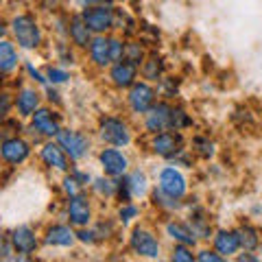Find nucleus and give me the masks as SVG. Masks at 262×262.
Listing matches in <instances>:
<instances>
[{
    "instance_id": "21",
    "label": "nucleus",
    "mask_w": 262,
    "mask_h": 262,
    "mask_svg": "<svg viewBox=\"0 0 262 262\" xmlns=\"http://www.w3.org/2000/svg\"><path fill=\"white\" fill-rule=\"evenodd\" d=\"M166 234L175 243L190 245V247H194L196 241H199V238H196V234L192 232L190 223H184V221H168V223H166Z\"/></svg>"
},
{
    "instance_id": "19",
    "label": "nucleus",
    "mask_w": 262,
    "mask_h": 262,
    "mask_svg": "<svg viewBox=\"0 0 262 262\" xmlns=\"http://www.w3.org/2000/svg\"><path fill=\"white\" fill-rule=\"evenodd\" d=\"M68 37H70V42L75 44L77 48H88L90 42H92L94 33L90 31L85 20L81 18V13L79 15H72V18L68 20Z\"/></svg>"
},
{
    "instance_id": "23",
    "label": "nucleus",
    "mask_w": 262,
    "mask_h": 262,
    "mask_svg": "<svg viewBox=\"0 0 262 262\" xmlns=\"http://www.w3.org/2000/svg\"><path fill=\"white\" fill-rule=\"evenodd\" d=\"M238 238H241V249H243V251H258L262 232H260L258 225L243 223V225L238 227Z\"/></svg>"
},
{
    "instance_id": "26",
    "label": "nucleus",
    "mask_w": 262,
    "mask_h": 262,
    "mask_svg": "<svg viewBox=\"0 0 262 262\" xmlns=\"http://www.w3.org/2000/svg\"><path fill=\"white\" fill-rule=\"evenodd\" d=\"M18 66V53L11 42H0V72H11Z\"/></svg>"
},
{
    "instance_id": "35",
    "label": "nucleus",
    "mask_w": 262,
    "mask_h": 262,
    "mask_svg": "<svg viewBox=\"0 0 262 262\" xmlns=\"http://www.w3.org/2000/svg\"><path fill=\"white\" fill-rule=\"evenodd\" d=\"M170 258H173L175 262H192V260H196L190 245H182V243H175V249H173V256Z\"/></svg>"
},
{
    "instance_id": "44",
    "label": "nucleus",
    "mask_w": 262,
    "mask_h": 262,
    "mask_svg": "<svg viewBox=\"0 0 262 262\" xmlns=\"http://www.w3.org/2000/svg\"><path fill=\"white\" fill-rule=\"evenodd\" d=\"M70 175H72V177H75V179H77V182H79L81 186H88L90 182H92V177H90L88 173H83V170H77V168H75V170H72V173H70Z\"/></svg>"
},
{
    "instance_id": "5",
    "label": "nucleus",
    "mask_w": 262,
    "mask_h": 262,
    "mask_svg": "<svg viewBox=\"0 0 262 262\" xmlns=\"http://www.w3.org/2000/svg\"><path fill=\"white\" fill-rule=\"evenodd\" d=\"M129 247L136 256H140V258H160V251H162L158 236L146 227H136L134 232H131Z\"/></svg>"
},
{
    "instance_id": "34",
    "label": "nucleus",
    "mask_w": 262,
    "mask_h": 262,
    "mask_svg": "<svg viewBox=\"0 0 262 262\" xmlns=\"http://www.w3.org/2000/svg\"><path fill=\"white\" fill-rule=\"evenodd\" d=\"M140 216V210H138V206H134L131 201H127V203H122V206L118 208V221L122 225H129L134 219H138Z\"/></svg>"
},
{
    "instance_id": "46",
    "label": "nucleus",
    "mask_w": 262,
    "mask_h": 262,
    "mask_svg": "<svg viewBox=\"0 0 262 262\" xmlns=\"http://www.w3.org/2000/svg\"><path fill=\"white\" fill-rule=\"evenodd\" d=\"M79 3L83 5V7H92V5H101L103 0H79Z\"/></svg>"
},
{
    "instance_id": "10",
    "label": "nucleus",
    "mask_w": 262,
    "mask_h": 262,
    "mask_svg": "<svg viewBox=\"0 0 262 262\" xmlns=\"http://www.w3.org/2000/svg\"><path fill=\"white\" fill-rule=\"evenodd\" d=\"M31 125L44 138H57V134L61 131V118L57 116L53 110L48 107H37L35 114L31 116Z\"/></svg>"
},
{
    "instance_id": "6",
    "label": "nucleus",
    "mask_w": 262,
    "mask_h": 262,
    "mask_svg": "<svg viewBox=\"0 0 262 262\" xmlns=\"http://www.w3.org/2000/svg\"><path fill=\"white\" fill-rule=\"evenodd\" d=\"M57 142H59V146L66 151V155H68L70 160H83L88 151H90V140L88 136H83L81 131L77 129H61L59 134H57Z\"/></svg>"
},
{
    "instance_id": "45",
    "label": "nucleus",
    "mask_w": 262,
    "mask_h": 262,
    "mask_svg": "<svg viewBox=\"0 0 262 262\" xmlns=\"http://www.w3.org/2000/svg\"><path fill=\"white\" fill-rule=\"evenodd\" d=\"M238 260L241 262H245V260H247V262H258L262 258L260 256H253V251H243V253H238Z\"/></svg>"
},
{
    "instance_id": "42",
    "label": "nucleus",
    "mask_w": 262,
    "mask_h": 262,
    "mask_svg": "<svg viewBox=\"0 0 262 262\" xmlns=\"http://www.w3.org/2000/svg\"><path fill=\"white\" fill-rule=\"evenodd\" d=\"M94 229H96L98 238H101V241H103V238H110V234L114 232V225H112V223H110V221H107V223H98V225H96Z\"/></svg>"
},
{
    "instance_id": "2",
    "label": "nucleus",
    "mask_w": 262,
    "mask_h": 262,
    "mask_svg": "<svg viewBox=\"0 0 262 262\" xmlns=\"http://www.w3.org/2000/svg\"><path fill=\"white\" fill-rule=\"evenodd\" d=\"M81 18L85 20L90 31L94 35H105L107 31L114 29V20H116V7L110 0H103L101 5H92V7H83Z\"/></svg>"
},
{
    "instance_id": "3",
    "label": "nucleus",
    "mask_w": 262,
    "mask_h": 262,
    "mask_svg": "<svg viewBox=\"0 0 262 262\" xmlns=\"http://www.w3.org/2000/svg\"><path fill=\"white\" fill-rule=\"evenodd\" d=\"M98 136L110 146H127L131 144V129L122 118L118 116H103L98 122Z\"/></svg>"
},
{
    "instance_id": "12",
    "label": "nucleus",
    "mask_w": 262,
    "mask_h": 262,
    "mask_svg": "<svg viewBox=\"0 0 262 262\" xmlns=\"http://www.w3.org/2000/svg\"><path fill=\"white\" fill-rule=\"evenodd\" d=\"M138 72H140V68L127 59L114 61L110 66V81L120 90H129L138 81Z\"/></svg>"
},
{
    "instance_id": "43",
    "label": "nucleus",
    "mask_w": 262,
    "mask_h": 262,
    "mask_svg": "<svg viewBox=\"0 0 262 262\" xmlns=\"http://www.w3.org/2000/svg\"><path fill=\"white\" fill-rule=\"evenodd\" d=\"M9 107H11V98H9V94H0V120L7 116Z\"/></svg>"
},
{
    "instance_id": "15",
    "label": "nucleus",
    "mask_w": 262,
    "mask_h": 262,
    "mask_svg": "<svg viewBox=\"0 0 262 262\" xmlns=\"http://www.w3.org/2000/svg\"><path fill=\"white\" fill-rule=\"evenodd\" d=\"M212 245L223 258H232L241 251V238H238V229H219L212 236Z\"/></svg>"
},
{
    "instance_id": "29",
    "label": "nucleus",
    "mask_w": 262,
    "mask_h": 262,
    "mask_svg": "<svg viewBox=\"0 0 262 262\" xmlns=\"http://www.w3.org/2000/svg\"><path fill=\"white\" fill-rule=\"evenodd\" d=\"M151 201H153V206H158L162 210H179L182 208V199H175V196L166 194L164 190H160V188H155L151 192Z\"/></svg>"
},
{
    "instance_id": "41",
    "label": "nucleus",
    "mask_w": 262,
    "mask_h": 262,
    "mask_svg": "<svg viewBox=\"0 0 262 262\" xmlns=\"http://www.w3.org/2000/svg\"><path fill=\"white\" fill-rule=\"evenodd\" d=\"M27 72H29V75H31V79L33 81H35V83H39V85H48V79H46V72H39L37 68H35V66H33V63H27Z\"/></svg>"
},
{
    "instance_id": "1",
    "label": "nucleus",
    "mask_w": 262,
    "mask_h": 262,
    "mask_svg": "<svg viewBox=\"0 0 262 262\" xmlns=\"http://www.w3.org/2000/svg\"><path fill=\"white\" fill-rule=\"evenodd\" d=\"M11 31H13V37L24 51H35L42 44V27L39 22L35 20V15L31 13H22V15H15L13 22H11Z\"/></svg>"
},
{
    "instance_id": "11",
    "label": "nucleus",
    "mask_w": 262,
    "mask_h": 262,
    "mask_svg": "<svg viewBox=\"0 0 262 262\" xmlns=\"http://www.w3.org/2000/svg\"><path fill=\"white\" fill-rule=\"evenodd\" d=\"M66 214H68L70 225L75 227H88L90 221H92V208H90V201L85 194H75L68 196V206H66Z\"/></svg>"
},
{
    "instance_id": "47",
    "label": "nucleus",
    "mask_w": 262,
    "mask_h": 262,
    "mask_svg": "<svg viewBox=\"0 0 262 262\" xmlns=\"http://www.w3.org/2000/svg\"><path fill=\"white\" fill-rule=\"evenodd\" d=\"M258 253H260V258H262V238H260V245H258Z\"/></svg>"
},
{
    "instance_id": "27",
    "label": "nucleus",
    "mask_w": 262,
    "mask_h": 262,
    "mask_svg": "<svg viewBox=\"0 0 262 262\" xmlns=\"http://www.w3.org/2000/svg\"><path fill=\"white\" fill-rule=\"evenodd\" d=\"M192 127V118L184 107H173L170 105V116H168V129L170 131H186Z\"/></svg>"
},
{
    "instance_id": "32",
    "label": "nucleus",
    "mask_w": 262,
    "mask_h": 262,
    "mask_svg": "<svg viewBox=\"0 0 262 262\" xmlns=\"http://www.w3.org/2000/svg\"><path fill=\"white\" fill-rule=\"evenodd\" d=\"M92 188L96 194L101 196H116V182H112V177H101V179H92Z\"/></svg>"
},
{
    "instance_id": "33",
    "label": "nucleus",
    "mask_w": 262,
    "mask_h": 262,
    "mask_svg": "<svg viewBox=\"0 0 262 262\" xmlns=\"http://www.w3.org/2000/svg\"><path fill=\"white\" fill-rule=\"evenodd\" d=\"M46 79H48V83H53V85H61V83H68L70 81V72L66 68H59V66H48Z\"/></svg>"
},
{
    "instance_id": "22",
    "label": "nucleus",
    "mask_w": 262,
    "mask_h": 262,
    "mask_svg": "<svg viewBox=\"0 0 262 262\" xmlns=\"http://www.w3.org/2000/svg\"><path fill=\"white\" fill-rule=\"evenodd\" d=\"M15 107H18V114L20 116H33L35 110L39 107V92L35 88H24L22 92L15 98Z\"/></svg>"
},
{
    "instance_id": "20",
    "label": "nucleus",
    "mask_w": 262,
    "mask_h": 262,
    "mask_svg": "<svg viewBox=\"0 0 262 262\" xmlns=\"http://www.w3.org/2000/svg\"><path fill=\"white\" fill-rule=\"evenodd\" d=\"M11 245H13V249L18 251V253H24V256H29V253H33L37 249V234L33 232V229L29 225H22L18 229H13V234H11Z\"/></svg>"
},
{
    "instance_id": "25",
    "label": "nucleus",
    "mask_w": 262,
    "mask_h": 262,
    "mask_svg": "<svg viewBox=\"0 0 262 262\" xmlns=\"http://www.w3.org/2000/svg\"><path fill=\"white\" fill-rule=\"evenodd\" d=\"M190 227H192V232L196 234V238H199V241H208L210 236H214V234H212L210 219H206V212L199 210V208H196L190 214Z\"/></svg>"
},
{
    "instance_id": "39",
    "label": "nucleus",
    "mask_w": 262,
    "mask_h": 262,
    "mask_svg": "<svg viewBox=\"0 0 262 262\" xmlns=\"http://www.w3.org/2000/svg\"><path fill=\"white\" fill-rule=\"evenodd\" d=\"M63 192L68 194V196H75V194H79V192H81V184H79L72 175H68V177L63 179Z\"/></svg>"
},
{
    "instance_id": "28",
    "label": "nucleus",
    "mask_w": 262,
    "mask_h": 262,
    "mask_svg": "<svg viewBox=\"0 0 262 262\" xmlns=\"http://www.w3.org/2000/svg\"><path fill=\"white\" fill-rule=\"evenodd\" d=\"M192 153L199 155L201 160H210L216 153V144L206 136H194L192 138Z\"/></svg>"
},
{
    "instance_id": "36",
    "label": "nucleus",
    "mask_w": 262,
    "mask_h": 262,
    "mask_svg": "<svg viewBox=\"0 0 262 262\" xmlns=\"http://www.w3.org/2000/svg\"><path fill=\"white\" fill-rule=\"evenodd\" d=\"M77 241L79 243H83V245H96L98 241V234H96V229H90V227H79V232H77Z\"/></svg>"
},
{
    "instance_id": "40",
    "label": "nucleus",
    "mask_w": 262,
    "mask_h": 262,
    "mask_svg": "<svg viewBox=\"0 0 262 262\" xmlns=\"http://www.w3.org/2000/svg\"><path fill=\"white\" fill-rule=\"evenodd\" d=\"M196 260H201V262H223L225 258L221 256V253L214 249V251H210V249H203L196 253Z\"/></svg>"
},
{
    "instance_id": "18",
    "label": "nucleus",
    "mask_w": 262,
    "mask_h": 262,
    "mask_svg": "<svg viewBox=\"0 0 262 262\" xmlns=\"http://www.w3.org/2000/svg\"><path fill=\"white\" fill-rule=\"evenodd\" d=\"M44 241H46V245H51V247H72V245L77 243V232L70 225L57 223L46 229Z\"/></svg>"
},
{
    "instance_id": "37",
    "label": "nucleus",
    "mask_w": 262,
    "mask_h": 262,
    "mask_svg": "<svg viewBox=\"0 0 262 262\" xmlns=\"http://www.w3.org/2000/svg\"><path fill=\"white\" fill-rule=\"evenodd\" d=\"M57 57H59V61L63 66L75 63V55H72V51H70V44H63V42L57 44Z\"/></svg>"
},
{
    "instance_id": "24",
    "label": "nucleus",
    "mask_w": 262,
    "mask_h": 262,
    "mask_svg": "<svg viewBox=\"0 0 262 262\" xmlns=\"http://www.w3.org/2000/svg\"><path fill=\"white\" fill-rule=\"evenodd\" d=\"M140 72H142V77L149 81V83H151V81H162L164 72H166V63H164V59L160 55H149L142 61Z\"/></svg>"
},
{
    "instance_id": "4",
    "label": "nucleus",
    "mask_w": 262,
    "mask_h": 262,
    "mask_svg": "<svg viewBox=\"0 0 262 262\" xmlns=\"http://www.w3.org/2000/svg\"><path fill=\"white\" fill-rule=\"evenodd\" d=\"M155 101H158V92L155 88L149 83V81H136L134 85L129 88V94H127V103L134 114H144L149 112Z\"/></svg>"
},
{
    "instance_id": "16",
    "label": "nucleus",
    "mask_w": 262,
    "mask_h": 262,
    "mask_svg": "<svg viewBox=\"0 0 262 262\" xmlns=\"http://www.w3.org/2000/svg\"><path fill=\"white\" fill-rule=\"evenodd\" d=\"M168 116H170V105L164 101H155V105L144 114V129L149 134L168 129Z\"/></svg>"
},
{
    "instance_id": "9",
    "label": "nucleus",
    "mask_w": 262,
    "mask_h": 262,
    "mask_svg": "<svg viewBox=\"0 0 262 262\" xmlns=\"http://www.w3.org/2000/svg\"><path fill=\"white\" fill-rule=\"evenodd\" d=\"M182 146H184L182 131L164 129V131L153 134V138H151V151L155 155H160V158H170V155H175Z\"/></svg>"
},
{
    "instance_id": "13",
    "label": "nucleus",
    "mask_w": 262,
    "mask_h": 262,
    "mask_svg": "<svg viewBox=\"0 0 262 262\" xmlns=\"http://www.w3.org/2000/svg\"><path fill=\"white\" fill-rule=\"evenodd\" d=\"M0 155H3V160L7 164L18 166V164L29 160L31 144L27 140H22V138H9V140H5L3 144H0Z\"/></svg>"
},
{
    "instance_id": "30",
    "label": "nucleus",
    "mask_w": 262,
    "mask_h": 262,
    "mask_svg": "<svg viewBox=\"0 0 262 262\" xmlns=\"http://www.w3.org/2000/svg\"><path fill=\"white\" fill-rule=\"evenodd\" d=\"M127 179H129V188H131V192H134V196H144L149 192V179H146V175L142 170L129 173Z\"/></svg>"
},
{
    "instance_id": "48",
    "label": "nucleus",
    "mask_w": 262,
    "mask_h": 262,
    "mask_svg": "<svg viewBox=\"0 0 262 262\" xmlns=\"http://www.w3.org/2000/svg\"><path fill=\"white\" fill-rule=\"evenodd\" d=\"M5 35V27H3V22H0V37Z\"/></svg>"
},
{
    "instance_id": "38",
    "label": "nucleus",
    "mask_w": 262,
    "mask_h": 262,
    "mask_svg": "<svg viewBox=\"0 0 262 262\" xmlns=\"http://www.w3.org/2000/svg\"><path fill=\"white\" fill-rule=\"evenodd\" d=\"M110 39H112V57H114V61L125 59V42H122L120 37H110Z\"/></svg>"
},
{
    "instance_id": "17",
    "label": "nucleus",
    "mask_w": 262,
    "mask_h": 262,
    "mask_svg": "<svg viewBox=\"0 0 262 262\" xmlns=\"http://www.w3.org/2000/svg\"><path fill=\"white\" fill-rule=\"evenodd\" d=\"M39 158H42V162L48 168H55L59 173H68V168H70L68 155L59 146V142H46L42 146V151H39Z\"/></svg>"
},
{
    "instance_id": "8",
    "label": "nucleus",
    "mask_w": 262,
    "mask_h": 262,
    "mask_svg": "<svg viewBox=\"0 0 262 262\" xmlns=\"http://www.w3.org/2000/svg\"><path fill=\"white\" fill-rule=\"evenodd\" d=\"M158 188L175 199H184L188 192V182L182 170H177L175 166H164L158 177Z\"/></svg>"
},
{
    "instance_id": "31",
    "label": "nucleus",
    "mask_w": 262,
    "mask_h": 262,
    "mask_svg": "<svg viewBox=\"0 0 262 262\" xmlns=\"http://www.w3.org/2000/svg\"><path fill=\"white\" fill-rule=\"evenodd\" d=\"M125 59L136 63L138 68L142 66V61L146 59V53H144V46L140 42H125Z\"/></svg>"
},
{
    "instance_id": "7",
    "label": "nucleus",
    "mask_w": 262,
    "mask_h": 262,
    "mask_svg": "<svg viewBox=\"0 0 262 262\" xmlns=\"http://www.w3.org/2000/svg\"><path fill=\"white\" fill-rule=\"evenodd\" d=\"M98 162H101L103 173L107 177H112V179H118L122 175H127V170H129V158L118 149V146L103 149L101 153H98Z\"/></svg>"
},
{
    "instance_id": "14",
    "label": "nucleus",
    "mask_w": 262,
    "mask_h": 262,
    "mask_svg": "<svg viewBox=\"0 0 262 262\" xmlns=\"http://www.w3.org/2000/svg\"><path fill=\"white\" fill-rule=\"evenodd\" d=\"M90 51V61H92L96 68H107L114 63L112 57V39L107 35H96L92 37V42L88 46Z\"/></svg>"
}]
</instances>
